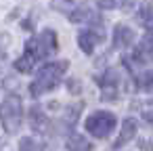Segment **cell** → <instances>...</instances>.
Listing matches in <instances>:
<instances>
[{"mask_svg": "<svg viewBox=\"0 0 153 151\" xmlns=\"http://www.w3.org/2000/svg\"><path fill=\"white\" fill-rule=\"evenodd\" d=\"M67 69V61H57V63H48L46 67H42L36 76V80L32 82L30 86V92L32 97H40L44 92H48L51 88H55L61 80H63V74Z\"/></svg>", "mask_w": 153, "mask_h": 151, "instance_id": "6da1fadb", "label": "cell"}, {"mask_svg": "<svg viewBox=\"0 0 153 151\" xmlns=\"http://www.w3.org/2000/svg\"><path fill=\"white\" fill-rule=\"evenodd\" d=\"M21 118H23V107H21V99L17 94H9L2 105H0V120H2V128L9 134H15L21 126Z\"/></svg>", "mask_w": 153, "mask_h": 151, "instance_id": "7a4b0ae2", "label": "cell"}, {"mask_svg": "<svg viewBox=\"0 0 153 151\" xmlns=\"http://www.w3.org/2000/svg\"><path fill=\"white\" fill-rule=\"evenodd\" d=\"M84 126H86L88 134H92L94 138H105L115 128V115L109 113V111H94V113L88 115Z\"/></svg>", "mask_w": 153, "mask_h": 151, "instance_id": "3957f363", "label": "cell"}, {"mask_svg": "<svg viewBox=\"0 0 153 151\" xmlns=\"http://www.w3.org/2000/svg\"><path fill=\"white\" fill-rule=\"evenodd\" d=\"M27 46H30V51L34 53L36 59H44V57H48V55L57 48V34H55L53 30H44V32H42L34 42H30Z\"/></svg>", "mask_w": 153, "mask_h": 151, "instance_id": "277c9868", "label": "cell"}, {"mask_svg": "<svg viewBox=\"0 0 153 151\" xmlns=\"http://www.w3.org/2000/svg\"><path fill=\"white\" fill-rule=\"evenodd\" d=\"M132 40H134V32L128 25H115V30H113V48L124 51L126 46L132 44Z\"/></svg>", "mask_w": 153, "mask_h": 151, "instance_id": "5b68a950", "label": "cell"}, {"mask_svg": "<svg viewBox=\"0 0 153 151\" xmlns=\"http://www.w3.org/2000/svg\"><path fill=\"white\" fill-rule=\"evenodd\" d=\"M30 126L38 132V134H44V132H48V128H51V124H48V118H46V113L40 109V107H34L32 111H30Z\"/></svg>", "mask_w": 153, "mask_h": 151, "instance_id": "8992f818", "label": "cell"}, {"mask_svg": "<svg viewBox=\"0 0 153 151\" xmlns=\"http://www.w3.org/2000/svg\"><path fill=\"white\" fill-rule=\"evenodd\" d=\"M134 134H136V122H134L132 118L124 120V122H122V130H120V136H117V141L113 143V147H115V149H120L122 145L130 143V141L134 138Z\"/></svg>", "mask_w": 153, "mask_h": 151, "instance_id": "52a82bcc", "label": "cell"}, {"mask_svg": "<svg viewBox=\"0 0 153 151\" xmlns=\"http://www.w3.org/2000/svg\"><path fill=\"white\" fill-rule=\"evenodd\" d=\"M117 94H120L117 76H115V74H107L105 80H103V92H101V97H103L105 101H113V99H117Z\"/></svg>", "mask_w": 153, "mask_h": 151, "instance_id": "ba28073f", "label": "cell"}, {"mask_svg": "<svg viewBox=\"0 0 153 151\" xmlns=\"http://www.w3.org/2000/svg\"><path fill=\"white\" fill-rule=\"evenodd\" d=\"M97 42H99V38H97V34H92V32H80V34H78V44H80V48H82L86 55H92Z\"/></svg>", "mask_w": 153, "mask_h": 151, "instance_id": "9c48e42d", "label": "cell"}, {"mask_svg": "<svg viewBox=\"0 0 153 151\" xmlns=\"http://www.w3.org/2000/svg\"><path fill=\"white\" fill-rule=\"evenodd\" d=\"M38 59L34 57V53L30 51V46H27V51H25V55H21V59L15 63V69L17 71H21V74H27V71H32L34 69V63H36Z\"/></svg>", "mask_w": 153, "mask_h": 151, "instance_id": "30bf717a", "label": "cell"}, {"mask_svg": "<svg viewBox=\"0 0 153 151\" xmlns=\"http://www.w3.org/2000/svg\"><path fill=\"white\" fill-rule=\"evenodd\" d=\"M67 149H69V151H92V143H88L86 138L74 134V136H69V141H67Z\"/></svg>", "mask_w": 153, "mask_h": 151, "instance_id": "8fae6325", "label": "cell"}, {"mask_svg": "<svg viewBox=\"0 0 153 151\" xmlns=\"http://www.w3.org/2000/svg\"><path fill=\"white\" fill-rule=\"evenodd\" d=\"M19 151H44V147L36 138H23L19 145Z\"/></svg>", "mask_w": 153, "mask_h": 151, "instance_id": "7c38bea8", "label": "cell"}, {"mask_svg": "<svg viewBox=\"0 0 153 151\" xmlns=\"http://www.w3.org/2000/svg\"><path fill=\"white\" fill-rule=\"evenodd\" d=\"M140 19H143V25L149 28V23H151V7H149V2H145L140 7Z\"/></svg>", "mask_w": 153, "mask_h": 151, "instance_id": "4fadbf2b", "label": "cell"}, {"mask_svg": "<svg viewBox=\"0 0 153 151\" xmlns=\"http://www.w3.org/2000/svg\"><path fill=\"white\" fill-rule=\"evenodd\" d=\"M97 4L101 9H113L115 7V0H97Z\"/></svg>", "mask_w": 153, "mask_h": 151, "instance_id": "5bb4252c", "label": "cell"}]
</instances>
